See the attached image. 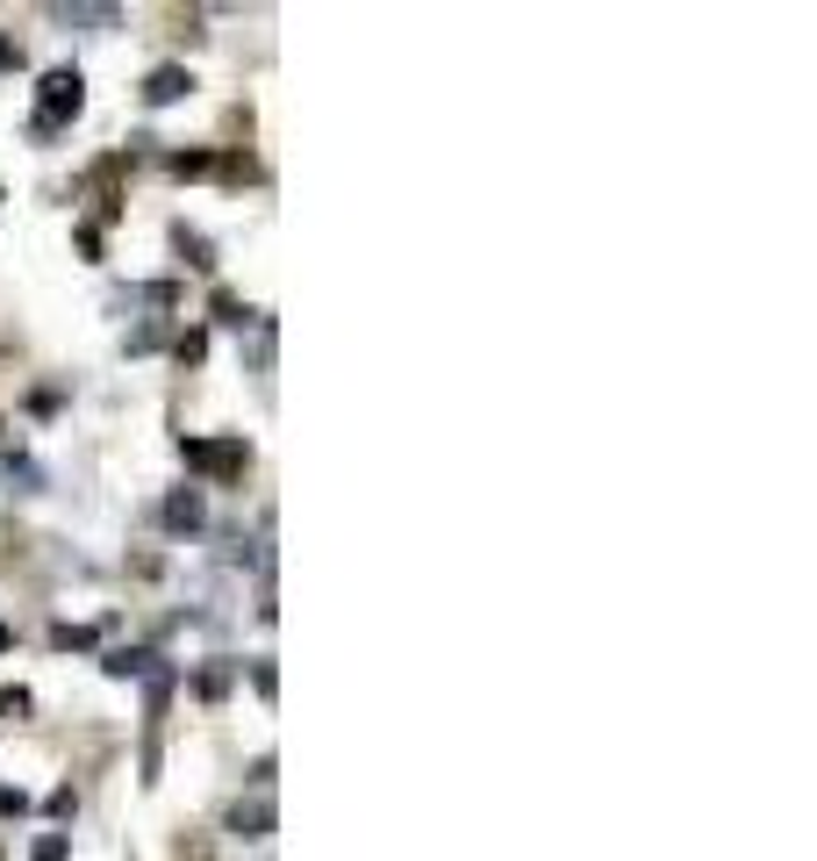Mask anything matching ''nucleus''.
Returning <instances> with one entry per match:
<instances>
[{"label":"nucleus","mask_w":817,"mask_h":861,"mask_svg":"<svg viewBox=\"0 0 817 861\" xmlns=\"http://www.w3.org/2000/svg\"><path fill=\"white\" fill-rule=\"evenodd\" d=\"M180 94H187V72H180V65L151 72V86H144V101H180Z\"/></svg>","instance_id":"nucleus-2"},{"label":"nucleus","mask_w":817,"mask_h":861,"mask_svg":"<svg viewBox=\"0 0 817 861\" xmlns=\"http://www.w3.org/2000/svg\"><path fill=\"white\" fill-rule=\"evenodd\" d=\"M172 524H187V532L202 524V496H194V488H187V496H172Z\"/></svg>","instance_id":"nucleus-3"},{"label":"nucleus","mask_w":817,"mask_h":861,"mask_svg":"<svg viewBox=\"0 0 817 861\" xmlns=\"http://www.w3.org/2000/svg\"><path fill=\"white\" fill-rule=\"evenodd\" d=\"M44 101H51V116L36 122V130H51L65 108H80V72H51V80H44Z\"/></svg>","instance_id":"nucleus-1"},{"label":"nucleus","mask_w":817,"mask_h":861,"mask_svg":"<svg viewBox=\"0 0 817 861\" xmlns=\"http://www.w3.org/2000/svg\"><path fill=\"white\" fill-rule=\"evenodd\" d=\"M0 646H8V632H0Z\"/></svg>","instance_id":"nucleus-4"}]
</instances>
